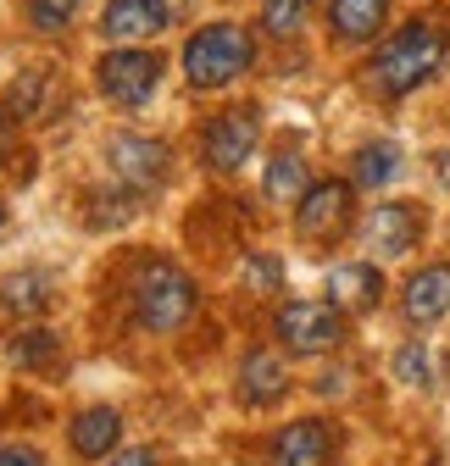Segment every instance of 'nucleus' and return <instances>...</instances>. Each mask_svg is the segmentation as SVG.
Here are the masks:
<instances>
[{
	"label": "nucleus",
	"instance_id": "obj_11",
	"mask_svg": "<svg viewBox=\"0 0 450 466\" xmlns=\"http://www.w3.org/2000/svg\"><path fill=\"white\" fill-rule=\"evenodd\" d=\"M328 461H333V428L317 417H301L272 439V466H328Z\"/></svg>",
	"mask_w": 450,
	"mask_h": 466
},
{
	"label": "nucleus",
	"instance_id": "obj_17",
	"mask_svg": "<svg viewBox=\"0 0 450 466\" xmlns=\"http://www.w3.org/2000/svg\"><path fill=\"white\" fill-rule=\"evenodd\" d=\"M261 189H267V200H278V206H301L306 195H312V178H306V156H295V150H278L272 161H267V178H261Z\"/></svg>",
	"mask_w": 450,
	"mask_h": 466
},
{
	"label": "nucleus",
	"instance_id": "obj_23",
	"mask_svg": "<svg viewBox=\"0 0 450 466\" xmlns=\"http://www.w3.org/2000/svg\"><path fill=\"white\" fill-rule=\"evenodd\" d=\"M73 12H78V0H28V17L39 34H62L73 23Z\"/></svg>",
	"mask_w": 450,
	"mask_h": 466
},
{
	"label": "nucleus",
	"instance_id": "obj_26",
	"mask_svg": "<svg viewBox=\"0 0 450 466\" xmlns=\"http://www.w3.org/2000/svg\"><path fill=\"white\" fill-rule=\"evenodd\" d=\"M0 466H45V455L34 444H6L0 450Z\"/></svg>",
	"mask_w": 450,
	"mask_h": 466
},
{
	"label": "nucleus",
	"instance_id": "obj_22",
	"mask_svg": "<svg viewBox=\"0 0 450 466\" xmlns=\"http://www.w3.org/2000/svg\"><path fill=\"white\" fill-rule=\"evenodd\" d=\"M278 283H284V267H278L272 256H245V267H240V289H251V295H272Z\"/></svg>",
	"mask_w": 450,
	"mask_h": 466
},
{
	"label": "nucleus",
	"instance_id": "obj_21",
	"mask_svg": "<svg viewBox=\"0 0 450 466\" xmlns=\"http://www.w3.org/2000/svg\"><path fill=\"white\" fill-rule=\"evenodd\" d=\"M6 300H12L17 311H45V306H50V278H45V272H17L12 289H6Z\"/></svg>",
	"mask_w": 450,
	"mask_h": 466
},
{
	"label": "nucleus",
	"instance_id": "obj_3",
	"mask_svg": "<svg viewBox=\"0 0 450 466\" xmlns=\"http://www.w3.org/2000/svg\"><path fill=\"white\" fill-rule=\"evenodd\" d=\"M251 62H256V39H251V28H240V23H206V28L189 34V45H184V73H189L195 89H222V84H234Z\"/></svg>",
	"mask_w": 450,
	"mask_h": 466
},
{
	"label": "nucleus",
	"instance_id": "obj_4",
	"mask_svg": "<svg viewBox=\"0 0 450 466\" xmlns=\"http://www.w3.org/2000/svg\"><path fill=\"white\" fill-rule=\"evenodd\" d=\"M261 145V116L256 106H229V111H217L206 134H200V156L211 172H240Z\"/></svg>",
	"mask_w": 450,
	"mask_h": 466
},
{
	"label": "nucleus",
	"instance_id": "obj_15",
	"mask_svg": "<svg viewBox=\"0 0 450 466\" xmlns=\"http://www.w3.org/2000/svg\"><path fill=\"white\" fill-rule=\"evenodd\" d=\"M389 17V0H328V28L340 39H373Z\"/></svg>",
	"mask_w": 450,
	"mask_h": 466
},
{
	"label": "nucleus",
	"instance_id": "obj_18",
	"mask_svg": "<svg viewBox=\"0 0 450 466\" xmlns=\"http://www.w3.org/2000/svg\"><path fill=\"white\" fill-rule=\"evenodd\" d=\"M395 172H401V150L389 145V139L356 150V184H362V189H384L389 178H395Z\"/></svg>",
	"mask_w": 450,
	"mask_h": 466
},
{
	"label": "nucleus",
	"instance_id": "obj_13",
	"mask_svg": "<svg viewBox=\"0 0 450 466\" xmlns=\"http://www.w3.org/2000/svg\"><path fill=\"white\" fill-rule=\"evenodd\" d=\"M328 300L340 311H373L384 300V272L367 267V261H351V267H333L328 278Z\"/></svg>",
	"mask_w": 450,
	"mask_h": 466
},
{
	"label": "nucleus",
	"instance_id": "obj_2",
	"mask_svg": "<svg viewBox=\"0 0 450 466\" xmlns=\"http://www.w3.org/2000/svg\"><path fill=\"white\" fill-rule=\"evenodd\" d=\"M195 317V283L173 261H139L134 267V322L145 333H179Z\"/></svg>",
	"mask_w": 450,
	"mask_h": 466
},
{
	"label": "nucleus",
	"instance_id": "obj_6",
	"mask_svg": "<svg viewBox=\"0 0 450 466\" xmlns=\"http://www.w3.org/2000/svg\"><path fill=\"white\" fill-rule=\"evenodd\" d=\"M95 78H100V95H106V100H118V106H145V100L156 95V84H161V56L134 50V45H118V50L100 56Z\"/></svg>",
	"mask_w": 450,
	"mask_h": 466
},
{
	"label": "nucleus",
	"instance_id": "obj_25",
	"mask_svg": "<svg viewBox=\"0 0 450 466\" xmlns=\"http://www.w3.org/2000/svg\"><path fill=\"white\" fill-rule=\"evenodd\" d=\"M395 372L406 378V383H428V356L412 344V350H401V361H395Z\"/></svg>",
	"mask_w": 450,
	"mask_h": 466
},
{
	"label": "nucleus",
	"instance_id": "obj_29",
	"mask_svg": "<svg viewBox=\"0 0 450 466\" xmlns=\"http://www.w3.org/2000/svg\"><path fill=\"white\" fill-rule=\"evenodd\" d=\"M0 222H6V211H0Z\"/></svg>",
	"mask_w": 450,
	"mask_h": 466
},
{
	"label": "nucleus",
	"instance_id": "obj_16",
	"mask_svg": "<svg viewBox=\"0 0 450 466\" xmlns=\"http://www.w3.org/2000/svg\"><path fill=\"white\" fill-rule=\"evenodd\" d=\"M118 439H123V417L111 411V405H95V411H84V417L73 422V450H78L84 461L111 455V450H118Z\"/></svg>",
	"mask_w": 450,
	"mask_h": 466
},
{
	"label": "nucleus",
	"instance_id": "obj_20",
	"mask_svg": "<svg viewBox=\"0 0 450 466\" xmlns=\"http://www.w3.org/2000/svg\"><path fill=\"white\" fill-rule=\"evenodd\" d=\"M12 367H45L50 356H56V333H45V328H28L23 339H12Z\"/></svg>",
	"mask_w": 450,
	"mask_h": 466
},
{
	"label": "nucleus",
	"instance_id": "obj_27",
	"mask_svg": "<svg viewBox=\"0 0 450 466\" xmlns=\"http://www.w3.org/2000/svg\"><path fill=\"white\" fill-rule=\"evenodd\" d=\"M111 466H161L156 450H123V455H111Z\"/></svg>",
	"mask_w": 450,
	"mask_h": 466
},
{
	"label": "nucleus",
	"instance_id": "obj_8",
	"mask_svg": "<svg viewBox=\"0 0 450 466\" xmlns=\"http://www.w3.org/2000/svg\"><path fill=\"white\" fill-rule=\"evenodd\" d=\"M417 233H423V211L406 206V200H378L362 222V245L378 250V256H406L417 245Z\"/></svg>",
	"mask_w": 450,
	"mask_h": 466
},
{
	"label": "nucleus",
	"instance_id": "obj_10",
	"mask_svg": "<svg viewBox=\"0 0 450 466\" xmlns=\"http://www.w3.org/2000/svg\"><path fill=\"white\" fill-rule=\"evenodd\" d=\"M167 17H173V0H106L100 12V34L111 45H134L145 34H161Z\"/></svg>",
	"mask_w": 450,
	"mask_h": 466
},
{
	"label": "nucleus",
	"instance_id": "obj_1",
	"mask_svg": "<svg viewBox=\"0 0 450 466\" xmlns=\"http://www.w3.org/2000/svg\"><path fill=\"white\" fill-rule=\"evenodd\" d=\"M439 67H445V28L417 17V23H406L395 39L373 56V84H378V95L401 100V95L423 89Z\"/></svg>",
	"mask_w": 450,
	"mask_h": 466
},
{
	"label": "nucleus",
	"instance_id": "obj_9",
	"mask_svg": "<svg viewBox=\"0 0 450 466\" xmlns=\"http://www.w3.org/2000/svg\"><path fill=\"white\" fill-rule=\"evenodd\" d=\"M106 161H111V172H118L128 189H150V184L167 178V145L145 139V134H111Z\"/></svg>",
	"mask_w": 450,
	"mask_h": 466
},
{
	"label": "nucleus",
	"instance_id": "obj_28",
	"mask_svg": "<svg viewBox=\"0 0 450 466\" xmlns=\"http://www.w3.org/2000/svg\"><path fill=\"white\" fill-rule=\"evenodd\" d=\"M17 150V128H12V116H0V161H6Z\"/></svg>",
	"mask_w": 450,
	"mask_h": 466
},
{
	"label": "nucleus",
	"instance_id": "obj_14",
	"mask_svg": "<svg viewBox=\"0 0 450 466\" xmlns=\"http://www.w3.org/2000/svg\"><path fill=\"white\" fill-rule=\"evenodd\" d=\"M445 311H450V267L439 261V267L412 272V283H406V322L428 328V322H439Z\"/></svg>",
	"mask_w": 450,
	"mask_h": 466
},
{
	"label": "nucleus",
	"instance_id": "obj_5",
	"mask_svg": "<svg viewBox=\"0 0 450 466\" xmlns=\"http://www.w3.org/2000/svg\"><path fill=\"white\" fill-rule=\"evenodd\" d=\"M272 328L290 344V356H322V350H333L345 339V311L333 300H290Z\"/></svg>",
	"mask_w": 450,
	"mask_h": 466
},
{
	"label": "nucleus",
	"instance_id": "obj_7",
	"mask_svg": "<svg viewBox=\"0 0 450 466\" xmlns=\"http://www.w3.org/2000/svg\"><path fill=\"white\" fill-rule=\"evenodd\" d=\"M351 184L340 178H328V184H312V195L295 206V228H301V239L306 245H333L340 233L351 228Z\"/></svg>",
	"mask_w": 450,
	"mask_h": 466
},
{
	"label": "nucleus",
	"instance_id": "obj_24",
	"mask_svg": "<svg viewBox=\"0 0 450 466\" xmlns=\"http://www.w3.org/2000/svg\"><path fill=\"white\" fill-rule=\"evenodd\" d=\"M39 84H45V73H28V78H17V84H12V116H28V111H34Z\"/></svg>",
	"mask_w": 450,
	"mask_h": 466
},
{
	"label": "nucleus",
	"instance_id": "obj_19",
	"mask_svg": "<svg viewBox=\"0 0 450 466\" xmlns=\"http://www.w3.org/2000/svg\"><path fill=\"white\" fill-rule=\"evenodd\" d=\"M306 17H312V0H267V6H261V23H267V34H278V39L301 34Z\"/></svg>",
	"mask_w": 450,
	"mask_h": 466
},
{
	"label": "nucleus",
	"instance_id": "obj_12",
	"mask_svg": "<svg viewBox=\"0 0 450 466\" xmlns=\"http://www.w3.org/2000/svg\"><path fill=\"white\" fill-rule=\"evenodd\" d=\"M290 394V372H284V361L272 356V350H251L245 356V367H240V400L245 405H278Z\"/></svg>",
	"mask_w": 450,
	"mask_h": 466
}]
</instances>
